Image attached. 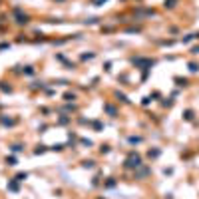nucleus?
Here are the masks:
<instances>
[{"mask_svg": "<svg viewBox=\"0 0 199 199\" xmlns=\"http://www.w3.org/2000/svg\"><path fill=\"white\" fill-rule=\"evenodd\" d=\"M14 16H16V22H18V24H26V22H28V16L22 14L20 8H16V10H14Z\"/></svg>", "mask_w": 199, "mask_h": 199, "instance_id": "1", "label": "nucleus"}, {"mask_svg": "<svg viewBox=\"0 0 199 199\" xmlns=\"http://www.w3.org/2000/svg\"><path fill=\"white\" fill-rule=\"evenodd\" d=\"M125 165L128 167H137L139 165V155H130V157H128V161H125Z\"/></svg>", "mask_w": 199, "mask_h": 199, "instance_id": "2", "label": "nucleus"}, {"mask_svg": "<svg viewBox=\"0 0 199 199\" xmlns=\"http://www.w3.org/2000/svg\"><path fill=\"white\" fill-rule=\"evenodd\" d=\"M8 189L16 191V189H18V183H16V181H10V183H8Z\"/></svg>", "mask_w": 199, "mask_h": 199, "instance_id": "3", "label": "nucleus"}, {"mask_svg": "<svg viewBox=\"0 0 199 199\" xmlns=\"http://www.w3.org/2000/svg\"><path fill=\"white\" fill-rule=\"evenodd\" d=\"M6 163H8V165H16V159H14V157H6Z\"/></svg>", "mask_w": 199, "mask_h": 199, "instance_id": "4", "label": "nucleus"}, {"mask_svg": "<svg viewBox=\"0 0 199 199\" xmlns=\"http://www.w3.org/2000/svg\"><path fill=\"white\" fill-rule=\"evenodd\" d=\"M24 179H26V173H20V175L16 177V181H24Z\"/></svg>", "mask_w": 199, "mask_h": 199, "instance_id": "5", "label": "nucleus"}, {"mask_svg": "<svg viewBox=\"0 0 199 199\" xmlns=\"http://www.w3.org/2000/svg\"><path fill=\"white\" fill-rule=\"evenodd\" d=\"M84 167H94V161H84Z\"/></svg>", "mask_w": 199, "mask_h": 199, "instance_id": "6", "label": "nucleus"}, {"mask_svg": "<svg viewBox=\"0 0 199 199\" xmlns=\"http://www.w3.org/2000/svg\"><path fill=\"white\" fill-rule=\"evenodd\" d=\"M102 2H106V0H96V4H102Z\"/></svg>", "mask_w": 199, "mask_h": 199, "instance_id": "7", "label": "nucleus"}, {"mask_svg": "<svg viewBox=\"0 0 199 199\" xmlns=\"http://www.w3.org/2000/svg\"><path fill=\"white\" fill-rule=\"evenodd\" d=\"M60 2H62V0H60Z\"/></svg>", "mask_w": 199, "mask_h": 199, "instance_id": "8", "label": "nucleus"}]
</instances>
